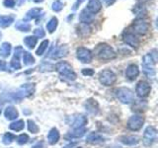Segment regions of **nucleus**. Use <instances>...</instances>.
Segmentation results:
<instances>
[{"mask_svg":"<svg viewBox=\"0 0 158 148\" xmlns=\"http://www.w3.org/2000/svg\"><path fill=\"white\" fill-rule=\"evenodd\" d=\"M38 39L36 37H26L24 39L25 44L29 47V48H34L35 46L37 44Z\"/></svg>","mask_w":158,"mask_h":148,"instance_id":"30","label":"nucleus"},{"mask_svg":"<svg viewBox=\"0 0 158 148\" xmlns=\"http://www.w3.org/2000/svg\"><path fill=\"white\" fill-rule=\"evenodd\" d=\"M157 138V130L153 126H148L143 134V143L146 146H150L155 142Z\"/></svg>","mask_w":158,"mask_h":148,"instance_id":"8","label":"nucleus"},{"mask_svg":"<svg viewBox=\"0 0 158 148\" xmlns=\"http://www.w3.org/2000/svg\"><path fill=\"white\" fill-rule=\"evenodd\" d=\"M88 122V120L85 116H77L75 118H74V121L72 122V127L75 130V128H81V127H85V125H87Z\"/></svg>","mask_w":158,"mask_h":148,"instance_id":"18","label":"nucleus"},{"mask_svg":"<svg viewBox=\"0 0 158 148\" xmlns=\"http://www.w3.org/2000/svg\"><path fill=\"white\" fill-rule=\"evenodd\" d=\"M95 53L99 58L103 59V60H108V59L116 57V53L114 51V49L106 43L99 44L95 49Z\"/></svg>","mask_w":158,"mask_h":148,"instance_id":"4","label":"nucleus"},{"mask_svg":"<svg viewBox=\"0 0 158 148\" xmlns=\"http://www.w3.org/2000/svg\"><path fill=\"white\" fill-rule=\"evenodd\" d=\"M101 8H102V4L100 0H89L86 10L92 14H95L98 11H100Z\"/></svg>","mask_w":158,"mask_h":148,"instance_id":"16","label":"nucleus"},{"mask_svg":"<svg viewBox=\"0 0 158 148\" xmlns=\"http://www.w3.org/2000/svg\"><path fill=\"white\" fill-rule=\"evenodd\" d=\"M133 30L136 34L139 35H144L148 31V24L144 21V20H137L133 24Z\"/></svg>","mask_w":158,"mask_h":148,"instance_id":"13","label":"nucleus"},{"mask_svg":"<svg viewBox=\"0 0 158 148\" xmlns=\"http://www.w3.org/2000/svg\"><path fill=\"white\" fill-rule=\"evenodd\" d=\"M86 141L88 143H91V144H99V143H102L105 141V137L101 134H99L97 132H92L87 136Z\"/></svg>","mask_w":158,"mask_h":148,"instance_id":"17","label":"nucleus"},{"mask_svg":"<svg viewBox=\"0 0 158 148\" xmlns=\"http://www.w3.org/2000/svg\"><path fill=\"white\" fill-rule=\"evenodd\" d=\"M136 94L138 97L140 98H144V97H147L149 95V93L151 91V88H150V85L148 83L144 82V81H140L137 83L136 85Z\"/></svg>","mask_w":158,"mask_h":148,"instance_id":"10","label":"nucleus"},{"mask_svg":"<svg viewBox=\"0 0 158 148\" xmlns=\"http://www.w3.org/2000/svg\"><path fill=\"white\" fill-rule=\"evenodd\" d=\"M59 132L56 128H52L49 130L48 134V141L49 144H56V143L59 140Z\"/></svg>","mask_w":158,"mask_h":148,"instance_id":"22","label":"nucleus"},{"mask_svg":"<svg viewBox=\"0 0 158 148\" xmlns=\"http://www.w3.org/2000/svg\"><path fill=\"white\" fill-rule=\"evenodd\" d=\"M82 73L84 74V75H93L94 71L92 70V69H90V68H88V69L86 68V69H83Z\"/></svg>","mask_w":158,"mask_h":148,"instance_id":"41","label":"nucleus"},{"mask_svg":"<svg viewBox=\"0 0 158 148\" xmlns=\"http://www.w3.org/2000/svg\"><path fill=\"white\" fill-rule=\"evenodd\" d=\"M0 115H1V110H0Z\"/></svg>","mask_w":158,"mask_h":148,"instance_id":"48","label":"nucleus"},{"mask_svg":"<svg viewBox=\"0 0 158 148\" xmlns=\"http://www.w3.org/2000/svg\"><path fill=\"white\" fill-rule=\"evenodd\" d=\"M7 70V64L5 61L0 60V71H5Z\"/></svg>","mask_w":158,"mask_h":148,"instance_id":"40","label":"nucleus"},{"mask_svg":"<svg viewBox=\"0 0 158 148\" xmlns=\"http://www.w3.org/2000/svg\"><path fill=\"white\" fill-rule=\"evenodd\" d=\"M93 15H94V14L90 13L89 11H87V10H84V11L81 12L79 19H80V21H81L82 23L87 24V23L92 22V20H93V18H94Z\"/></svg>","mask_w":158,"mask_h":148,"instance_id":"25","label":"nucleus"},{"mask_svg":"<svg viewBox=\"0 0 158 148\" xmlns=\"http://www.w3.org/2000/svg\"><path fill=\"white\" fill-rule=\"evenodd\" d=\"M16 28L22 32H28L30 31V29H31V25L28 22H20L16 25Z\"/></svg>","mask_w":158,"mask_h":148,"instance_id":"34","label":"nucleus"},{"mask_svg":"<svg viewBox=\"0 0 158 148\" xmlns=\"http://www.w3.org/2000/svg\"><path fill=\"white\" fill-rule=\"evenodd\" d=\"M116 95L118 100H120L123 104H131L135 101L133 93L128 88L122 87V88L117 89Z\"/></svg>","mask_w":158,"mask_h":148,"instance_id":"5","label":"nucleus"},{"mask_svg":"<svg viewBox=\"0 0 158 148\" xmlns=\"http://www.w3.org/2000/svg\"><path fill=\"white\" fill-rule=\"evenodd\" d=\"M143 123H144V118L142 116L139 115H135L130 117V120L127 121V127L130 128L131 130L136 131L139 130L142 127Z\"/></svg>","mask_w":158,"mask_h":148,"instance_id":"7","label":"nucleus"},{"mask_svg":"<svg viewBox=\"0 0 158 148\" xmlns=\"http://www.w3.org/2000/svg\"><path fill=\"white\" fill-rule=\"evenodd\" d=\"M56 69L61 76L65 77L66 79H68V80L73 81L76 79V73L74 72L70 64L65 61L58 62L56 65Z\"/></svg>","mask_w":158,"mask_h":148,"instance_id":"3","label":"nucleus"},{"mask_svg":"<svg viewBox=\"0 0 158 148\" xmlns=\"http://www.w3.org/2000/svg\"><path fill=\"white\" fill-rule=\"evenodd\" d=\"M28 128H29V130L31 131L32 133H37L39 131V127L38 125L35 123L34 121L32 120H29L28 121Z\"/></svg>","mask_w":158,"mask_h":148,"instance_id":"35","label":"nucleus"},{"mask_svg":"<svg viewBox=\"0 0 158 148\" xmlns=\"http://www.w3.org/2000/svg\"><path fill=\"white\" fill-rule=\"evenodd\" d=\"M41 11H42V10L40 9V8H33L32 10H30V11L26 15L25 22L30 21V20L35 19V18H37L38 16H40V13H41Z\"/></svg>","mask_w":158,"mask_h":148,"instance_id":"26","label":"nucleus"},{"mask_svg":"<svg viewBox=\"0 0 158 148\" xmlns=\"http://www.w3.org/2000/svg\"><path fill=\"white\" fill-rule=\"evenodd\" d=\"M120 141L126 145H135L139 142V138L135 135H123L120 137Z\"/></svg>","mask_w":158,"mask_h":148,"instance_id":"19","label":"nucleus"},{"mask_svg":"<svg viewBox=\"0 0 158 148\" xmlns=\"http://www.w3.org/2000/svg\"><path fill=\"white\" fill-rule=\"evenodd\" d=\"M1 37H2V34H1V32H0V39H1Z\"/></svg>","mask_w":158,"mask_h":148,"instance_id":"47","label":"nucleus"},{"mask_svg":"<svg viewBox=\"0 0 158 148\" xmlns=\"http://www.w3.org/2000/svg\"><path fill=\"white\" fill-rule=\"evenodd\" d=\"M35 35L38 37V38H44V30L43 29H37V30H35Z\"/></svg>","mask_w":158,"mask_h":148,"instance_id":"38","label":"nucleus"},{"mask_svg":"<svg viewBox=\"0 0 158 148\" xmlns=\"http://www.w3.org/2000/svg\"><path fill=\"white\" fill-rule=\"evenodd\" d=\"M156 51H153L151 53H148L144 56L142 60V69L144 74L149 78H153L155 76V68L154 64L156 63Z\"/></svg>","mask_w":158,"mask_h":148,"instance_id":"1","label":"nucleus"},{"mask_svg":"<svg viewBox=\"0 0 158 148\" xmlns=\"http://www.w3.org/2000/svg\"><path fill=\"white\" fill-rule=\"evenodd\" d=\"M56 27H57V19L53 17L49 20L48 23L47 24V29L49 33H53L54 31H56Z\"/></svg>","mask_w":158,"mask_h":148,"instance_id":"31","label":"nucleus"},{"mask_svg":"<svg viewBox=\"0 0 158 148\" xmlns=\"http://www.w3.org/2000/svg\"><path fill=\"white\" fill-rule=\"evenodd\" d=\"M83 1H84V0H77V1H76V3L74 4V7H73V9L75 10V9H76V8H77V7L79 6V5H80V4H81V3H82Z\"/></svg>","mask_w":158,"mask_h":148,"instance_id":"42","label":"nucleus"},{"mask_svg":"<svg viewBox=\"0 0 158 148\" xmlns=\"http://www.w3.org/2000/svg\"><path fill=\"white\" fill-rule=\"evenodd\" d=\"M14 21V18L12 16H0V27L6 28L11 25Z\"/></svg>","mask_w":158,"mask_h":148,"instance_id":"27","label":"nucleus"},{"mask_svg":"<svg viewBox=\"0 0 158 148\" xmlns=\"http://www.w3.org/2000/svg\"><path fill=\"white\" fill-rule=\"evenodd\" d=\"M48 41H44V42H42L41 43V44H40V47H39V48L37 49V56H43L44 54V52L46 51V49L48 48Z\"/></svg>","mask_w":158,"mask_h":148,"instance_id":"33","label":"nucleus"},{"mask_svg":"<svg viewBox=\"0 0 158 148\" xmlns=\"http://www.w3.org/2000/svg\"><path fill=\"white\" fill-rule=\"evenodd\" d=\"M24 125H25L24 121L19 120V121L12 122L11 125H10V128H11V130H14V131H20V130H22L24 128Z\"/></svg>","mask_w":158,"mask_h":148,"instance_id":"29","label":"nucleus"},{"mask_svg":"<svg viewBox=\"0 0 158 148\" xmlns=\"http://www.w3.org/2000/svg\"><path fill=\"white\" fill-rule=\"evenodd\" d=\"M123 39L126 43H127L128 46H131L132 47H137L139 46V39H138V38H136L135 35L132 33H130V32L125 33L123 36Z\"/></svg>","mask_w":158,"mask_h":148,"instance_id":"12","label":"nucleus"},{"mask_svg":"<svg viewBox=\"0 0 158 148\" xmlns=\"http://www.w3.org/2000/svg\"><path fill=\"white\" fill-rule=\"evenodd\" d=\"M86 132V128L85 127H81V128H75L73 131L69 132L66 135V138H79L82 137Z\"/></svg>","mask_w":158,"mask_h":148,"instance_id":"24","label":"nucleus"},{"mask_svg":"<svg viewBox=\"0 0 158 148\" xmlns=\"http://www.w3.org/2000/svg\"><path fill=\"white\" fill-rule=\"evenodd\" d=\"M139 74V69L135 65V64H131L128 65L126 70V76L130 80H135Z\"/></svg>","mask_w":158,"mask_h":148,"instance_id":"15","label":"nucleus"},{"mask_svg":"<svg viewBox=\"0 0 158 148\" xmlns=\"http://www.w3.org/2000/svg\"><path fill=\"white\" fill-rule=\"evenodd\" d=\"M14 140H15V135L12 134V133H10V132L5 133V134L3 135V137H2V142L4 143L5 145L11 144V143H12Z\"/></svg>","mask_w":158,"mask_h":148,"instance_id":"32","label":"nucleus"},{"mask_svg":"<svg viewBox=\"0 0 158 148\" xmlns=\"http://www.w3.org/2000/svg\"><path fill=\"white\" fill-rule=\"evenodd\" d=\"M11 43H3L2 46L0 47V56L2 57H8L11 53Z\"/></svg>","mask_w":158,"mask_h":148,"instance_id":"23","label":"nucleus"},{"mask_svg":"<svg viewBox=\"0 0 158 148\" xmlns=\"http://www.w3.org/2000/svg\"><path fill=\"white\" fill-rule=\"evenodd\" d=\"M24 1H25V0H16V2H15V3H17L18 5H22L24 3Z\"/></svg>","mask_w":158,"mask_h":148,"instance_id":"45","label":"nucleus"},{"mask_svg":"<svg viewBox=\"0 0 158 148\" xmlns=\"http://www.w3.org/2000/svg\"><path fill=\"white\" fill-rule=\"evenodd\" d=\"M4 115L5 117L7 118L9 121H13V120H16L19 116V113L16 110V108H14L12 106H9L5 109V112H4Z\"/></svg>","mask_w":158,"mask_h":148,"instance_id":"20","label":"nucleus"},{"mask_svg":"<svg viewBox=\"0 0 158 148\" xmlns=\"http://www.w3.org/2000/svg\"><path fill=\"white\" fill-rule=\"evenodd\" d=\"M99 80L100 82L105 86H111L117 80V76L116 74L114 73L110 69H105L100 72V75H99Z\"/></svg>","mask_w":158,"mask_h":148,"instance_id":"6","label":"nucleus"},{"mask_svg":"<svg viewBox=\"0 0 158 148\" xmlns=\"http://www.w3.org/2000/svg\"><path fill=\"white\" fill-rule=\"evenodd\" d=\"M4 5L6 7H10V8H12L14 7V5H15V0H4Z\"/></svg>","mask_w":158,"mask_h":148,"instance_id":"39","label":"nucleus"},{"mask_svg":"<svg viewBox=\"0 0 158 148\" xmlns=\"http://www.w3.org/2000/svg\"><path fill=\"white\" fill-rule=\"evenodd\" d=\"M29 141V136L27 134H20L18 137H17V143L20 145H23V144H26V143Z\"/></svg>","mask_w":158,"mask_h":148,"instance_id":"36","label":"nucleus"},{"mask_svg":"<svg viewBox=\"0 0 158 148\" xmlns=\"http://www.w3.org/2000/svg\"><path fill=\"white\" fill-rule=\"evenodd\" d=\"M32 148H43V143H37Z\"/></svg>","mask_w":158,"mask_h":148,"instance_id":"43","label":"nucleus"},{"mask_svg":"<svg viewBox=\"0 0 158 148\" xmlns=\"http://www.w3.org/2000/svg\"><path fill=\"white\" fill-rule=\"evenodd\" d=\"M84 107H85L86 111L91 113V115H97L99 112V105L97 101H95L94 99H89L84 104Z\"/></svg>","mask_w":158,"mask_h":148,"instance_id":"14","label":"nucleus"},{"mask_svg":"<svg viewBox=\"0 0 158 148\" xmlns=\"http://www.w3.org/2000/svg\"><path fill=\"white\" fill-rule=\"evenodd\" d=\"M104 1H105V3L107 5H111V4H113L114 2H115V0H104Z\"/></svg>","mask_w":158,"mask_h":148,"instance_id":"44","label":"nucleus"},{"mask_svg":"<svg viewBox=\"0 0 158 148\" xmlns=\"http://www.w3.org/2000/svg\"><path fill=\"white\" fill-rule=\"evenodd\" d=\"M23 48L21 47H18L15 48V52H14V56L12 58L11 62H10V66L14 70H17V69L21 68V63H20V56L21 54H23Z\"/></svg>","mask_w":158,"mask_h":148,"instance_id":"11","label":"nucleus"},{"mask_svg":"<svg viewBox=\"0 0 158 148\" xmlns=\"http://www.w3.org/2000/svg\"><path fill=\"white\" fill-rule=\"evenodd\" d=\"M63 8V4L59 1V0H56V1H54L53 4H52V9L54 11H60V10Z\"/></svg>","mask_w":158,"mask_h":148,"instance_id":"37","label":"nucleus"},{"mask_svg":"<svg viewBox=\"0 0 158 148\" xmlns=\"http://www.w3.org/2000/svg\"><path fill=\"white\" fill-rule=\"evenodd\" d=\"M76 56L77 58L83 63H89L92 61V52L90 49L85 48V47H79L76 51Z\"/></svg>","mask_w":158,"mask_h":148,"instance_id":"9","label":"nucleus"},{"mask_svg":"<svg viewBox=\"0 0 158 148\" xmlns=\"http://www.w3.org/2000/svg\"><path fill=\"white\" fill-rule=\"evenodd\" d=\"M23 61L25 65H31L35 62V58L30 52L23 51Z\"/></svg>","mask_w":158,"mask_h":148,"instance_id":"28","label":"nucleus"},{"mask_svg":"<svg viewBox=\"0 0 158 148\" xmlns=\"http://www.w3.org/2000/svg\"><path fill=\"white\" fill-rule=\"evenodd\" d=\"M36 3H40V2H43V0H34Z\"/></svg>","mask_w":158,"mask_h":148,"instance_id":"46","label":"nucleus"},{"mask_svg":"<svg viewBox=\"0 0 158 148\" xmlns=\"http://www.w3.org/2000/svg\"><path fill=\"white\" fill-rule=\"evenodd\" d=\"M67 54V47H56L54 51L51 53V57L53 59H57V58H61L63 56H65Z\"/></svg>","mask_w":158,"mask_h":148,"instance_id":"21","label":"nucleus"},{"mask_svg":"<svg viewBox=\"0 0 158 148\" xmlns=\"http://www.w3.org/2000/svg\"><path fill=\"white\" fill-rule=\"evenodd\" d=\"M35 92V84L33 83H27V84H24L23 86L20 87L18 90L12 94V98L13 100L16 102V101H20L22 100L24 98H27L29 96L33 95Z\"/></svg>","mask_w":158,"mask_h":148,"instance_id":"2","label":"nucleus"}]
</instances>
